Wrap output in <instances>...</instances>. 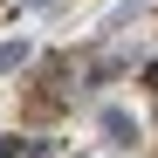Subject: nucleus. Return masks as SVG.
I'll use <instances>...</instances> for the list:
<instances>
[{"instance_id":"obj_1","label":"nucleus","mask_w":158,"mask_h":158,"mask_svg":"<svg viewBox=\"0 0 158 158\" xmlns=\"http://www.w3.org/2000/svg\"><path fill=\"white\" fill-rule=\"evenodd\" d=\"M62 69H69V62L48 69V83H62ZM55 110H62V89H35V96H28V117H55Z\"/></svg>"},{"instance_id":"obj_2","label":"nucleus","mask_w":158,"mask_h":158,"mask_svg":"<svg viewBox=\"0 0 158 158\" xmlns=\"http://www.w3.org/2000/svg\"><path fill=\"white\" fill-rule=\"evenodd\" d=\"M103 138H110V144H131V138H138V124H131L124 110H103Z\"/></svg>"},{"instance_id":"obj_3","label":"nucleus","mask_w":158,"mask_h":158,"mask_svg":"<svg viewBox=\"0 0 158 158\" xmlns=\"http://www.w3.org/2000/svg\"><path fill=\"white\" fill-rule=\"evenodd\" d=\"M21 62H28V41H7V48H0V69H21Z\"/></svg>"},{"instance_id":"obj_4","label":"nucleus","mask_w":158,"mask_h":158,"mask_svg":"<svg viewBox=\"0 0 158 158\" xmlns=\"http://www.w3.org/2000/svg\"><path fill=\"white\" fill-rule=\"evenodd\" d=\"M21 151H28L21 138H0V158H21Z\"/></svg>"},{"instance_id":"obj_5","label":"nucleus","mask_w":158,"mask_h":158,"mask_svg":"<svg viewBox=\"0 0 158 158\" xmlns=\"http://www.w3.org/2000/svg\"><path fill=\"white\" fill-rule=\"evenodd\" d=\"M0 7H7V0H0Z\"/></svg>"}]
</instances>
